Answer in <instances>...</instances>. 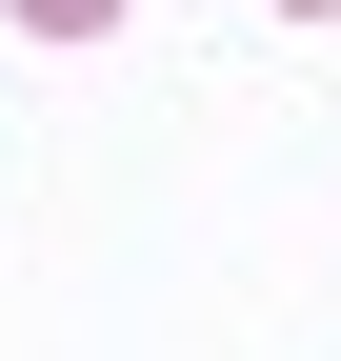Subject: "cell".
I'll return each instance as SVG.
<instances>
[{
	"label": "cell",
	"mask_w": 341,
	"mask_h": 361,
	"mask_svg": "<svg viewBox=\"0 0 341 361\" xmlns=\"http://www.w3.org/2000/svg\"><path fill=\"white\" fill-rule=\"evenodd\" d=\"M20 20H40V40H101V20H120V0H20Z\"/></svg>",
	"instance_id": "obj_1"
},
{
	"label": "cell",
	"mask_w": 341,
	"mask_h": 361,
	"mask_svg": "<svg viewBox=\"0 0 341 361\" xmlns=\"http://www.w3.org/2000/svg\"><path fill=\"white\" fill-rule=\"evenodd\" d=\"M302 20H321V0H302Z\"/></svg>",
	"instance_id": "obj_2"
}]
</instances>
